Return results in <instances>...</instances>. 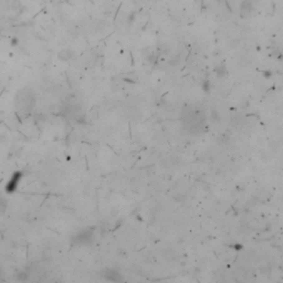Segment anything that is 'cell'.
I'll list each match as a JSON object with an SVG mask.
<instances>
[{
  "label": "cell",
  "mask_w": 283,
  "mask_h": 283,
  "mask_svg": "<svg viewBox=\"0 0 283 283\" xmlns=\"http://www.w3.org/2000/svg\"><path fill=\"white\" fill-rule=\"evenodd\" d=\"M93 241V231L92 229H82L76 235L72 237V243L76 246H86Z\"/></svg>",
  "instance_id": "cell-1"
},
{
  "label": "cell",
  "mask_w": 283,
  "mask_h": 283,
  "mask_svg": "<svg viewBox=\"0 0 283 283\" xmlns=\"http://www.w3.org/2000/svg\"><path fill=\"white\" fill-rule=\"evenodd\" d=\"M22 177H23V173H22L21 170H17V172H15L11 175V177L9 178L8 183L6 184L5 190L7 194H13V193L17 190L18 186H19L20 182H21Z\"/></svg>",
  "instance_id": "cell-2"
},
{
  "label": "cell",
  "mask_w": 283,
  "mask_h": 283,
  "mask_svg": "<svg viewBox=\"0 0 283 283\" xmlns=\"http://www.w3.org/2000/svg\"><path fill=\"white\" fill-rule=\"evenodd\" d=\"M8 209V201L5 197L0 196V216L3 215V213L7 211Z\"/></svg>",
  "instance_id": "cell-5"
},
{
  "label": "cell",
  "mask_w": 283,
  "mask_h": 283,
  "mask_svg": "<svg viewBox=\"0 0 283 283\" xmlns=\"http://www.w3.org/2000/svg\"><path fill=\"white\" fill-rule=\"evenodd\" d=\"M241 17H248L252 12V3L250 0H246L241 5Z\"/></svg>",
  "instance_id": "cell-4"
},
{
  "label": "cell",
  "mask_w": 283,
  "mask_h": 283,
  "mask_svg": "<svg viewBox=\"0 0 283 283\" xmlns=\"http://www.w3.org/2000/svg\"><path fill=\"white\" fill-rule=\"evenodd\" d=\"M215 72H216V75H217V76L222 78V76H225L226 75L227 69H226V66H223V64H220V66H218L217 68L215 69Z\"/></svg>",
  "instance_id": "cell-6"
},
{
  "label": "cell",
  "mask_w": 283,
  "mask_h": 283,
  "mask_svg": "<svg viewBox=\"0 0 283 283\" xmlns=\"http://www.w3.org/2000/svg\"><path fill=\"white\" fill-rule=\"evenodd\" d=\"M102 276L105 279V280L110 281L112 283H121L123 281L122 276L119 271L114 270V269H106L104 271L102 272Z\"/></svg>",
  "instance_id": "cell-3"
},
{
  "label": "cell",
  "mask_w": 283,
  "mask_h": 283,
  "mask_svg": "<svg viewBox=\"0 0 283 283\" xmlns=\"http://www.w3.org/2000/svg\"><path fill=\"white\" fill-rule=\"evenodd\" d=\"M0 282H2V273L0 271Z\"/></svg>",
  "instance_id": "cell-7"
}]
</instances>
